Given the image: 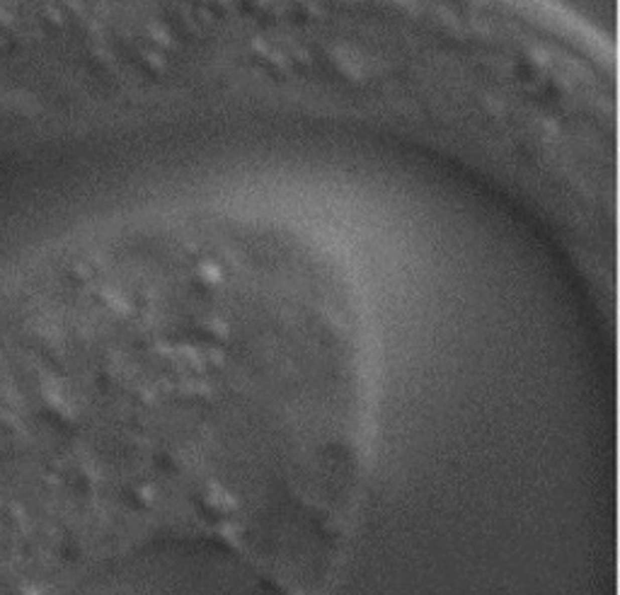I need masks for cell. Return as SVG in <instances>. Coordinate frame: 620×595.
<instances>
[{
	"mask_svg": "<svg viewBox=\"0 0 620 595\" xmlns=\"http://www.w3.org/2000/svg\"><path fill=\"white\" fill-rule=\"evenodd\" d=\"M99 15H102V3H99ZM97 39H99V27H97ZM95 109H97V58H95ZM97 145H99V126H97Z\"/></svg>",
	"mask_w": 620,
	"mask_h": 595,
	"instance_id": "1",
	"label": "cell"
}]
</instances>
